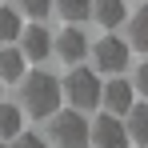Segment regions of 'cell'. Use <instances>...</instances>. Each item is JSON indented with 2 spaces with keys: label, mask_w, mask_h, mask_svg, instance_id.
Instances as JSON below:
<instances>
[{
  "label": "cell",
  "mask_w": 148,
  "mask_h": 148,
  "mask_svg": "<svg viewBox=\"0 0 148 148\" xmlns=\"http://www.w3.org/2000/svg\"><path fill=\"white\" fill-rule=\"evenodd\" d=\"M20 112H28V116H36V120H48L52 112L60 108V80L52 72H24L20 80Z\"/></svg>",
  "instance_id": "6da1fadb"
},
{
  "label": "cell",
  "mask_w": 148,
  "mask_h": 148,
  "mask_svg": "<svg viewBox=\"0 0 148 148\" xmlns=\"http://www.w3.org/2000/svg\"><path fill=\"white\" fill-rule=\"evenodd\" d=\"M60 96L72 104L76 112H88L100 104V72L96 68H80V64H68V76L60 80Z\"/></svg>",
  "instance_id": "7a4b0ae2"
},
{
  "label": "cell",
  "mask_w": 148,
  "mask_h": 148,
  "mask_svg": "<svg viewBox=\"0 0 148 148\" xmlns=\"http://www.w3.org/2000/svg\"><path fill=\"white\" fill-rule=\"evenodd\" d=\"M48 144L56 148H88V120L76 108H56L48 116Z\"/></svg>",
  "instance_id": "3957f363"
},
{
  "label": "cell",
  "mask_w": 148,
  "mask_h": 148,
  "mask_svg": "<svg viewBox=\"0 0 148 148\" xmlns=\"http://www.w3.org/2000/svg\"><path fill=\"white\" fill-rule=\"evenodd\" d=\"M88 56H92V64L96 68H104V72H124L128 68V56H132V48H128V40H120V36H100L96 44H88Z\"/></svg>",
  "instance_id": "277c9868"
},
{
  "label": "cell",
  "mask_w": 148,
  "mask_h": 148,
  "mask_svg": "<svg viewBox=\"0 0 148 148\" xmlns=\"http://www.w3.org/2000/svg\"><path fill=\"white\" fill-rule=\"evenodd\" d=\"M88 144L92 148H128V132H124V120L112 116V112H100L96 120L88 124Z\"/></svg>",
  "instance_id": "5b68a950"
},
{
  "label": "cell",
  "mask_w": 148,
  "mask_h": 148,
  "mask_svg": "<svg viewBox=\"0 0 148 148\" xmlns=\"http://www.w3.org/2000/svg\"><path fill=\"white\" fill-rule=\"evenodd\" d=\"M20 52H24L28 64H40V60H48L52 56V32L44 28V20H32L28 28H20Z\"/></svg>",
  "instance_id": "8992f818"
},
{
  "label": "cell",
  "mask_w": 148,
  "mask_h": 148,
  "mask_svg": "<svg viewBox=\"0 0 148 148\" xmlns=\"http://www.w3.org/2000/svg\"><path fill=\"white\" fill-rule=\"evenodd\" d=\"M100 104H104V112H112V116H124L132 104H136V92H132V80H124L116 72V80H108V84H100Z\"/></svg>",
  "instance_id": "52a82bcc"
},
{
  "label": "cell",
  "mask_w": 148,
  "mask_h": 148,
  "mask_svg": "<svg viewBox=\"0 0 148 148\" xmlns=\"http://www.w3.org/2000/svg\"><path fill=\"white\" fill-rule=\"evenodd\" d=\"M52 52L64 60V64H80L88 56V36L80 32V24H68L60 36H52Z\"/></svg>",
  "instance_id": "ba28073f"
},
{
  "label": "cell",
  "mask_w": 148,
  "mask_h": 148,
  "mask_svg": "<svg viewBox=\"0 0 148 148\" xmlns=\"http://www.w3.org/2000/svg\"><path fill=\"white\" fill-rule=\"evenodd\" d=\"M100 28H120L124 16H128V8H124V0H92V12H88Z\"/></svg>",
  "instance_id": "9c48e42d"
},
{
  "label": "cell",
  "mask_w": 148,
  "mask_h": 148,
  "mask_svg": "<svg viewBox=\"0 0 148 148\" xmlns=\"http://www.w3.org/2000/svg\"><path fill=\"white\" fill-rule=\"evenodd\" d=\"M120 120H124L128 140H136L140 148H148V104H132V108L124 112Z\"/></svg>",
  "instance_id": "30bf717a"
},
{
  "label": "cell",
  "mask_w": 148,
  "mask_h": 148,
  "mask_svg": "<svg viewBox=\"0 0 148 148\" xmlns=\"http://www.w3.org/2000/svg\"><path fill=\"white\" fill-rule=\"evenodd\" d=\"M128 24V48L148 52V8H136V16H124Z\"/></svg>",
  "instance_id": "8fae6325"
},
{
  "label": "cell",
  "mask_w": 148,
  "mask_h": 148,
  "mask_svg": "<svg viewBox=\"0 0 148 148\" xmlns=\"http://www.w3.org/2000/svg\"><path fill=\"white\" fill-rule=\"evenodd\" d=\"M24 52L20 48H8V44H4V48H0V80H8V84H16V80H20V76H24Z\"/></svg>",
  "instance_id": "7c38bea8"
},
{
  "label": "cell",
  "mask_w": 148,
  "mask_h": 148,
  "mask_svg": "<svg viewBox=\"0 0 148 148\" xmlns=\"http://www.w3.org/2000/svg\"><path fill=\"white\" fill-rule=\"evenodd\" d=\"M52 12H60L64 24H84L92 12V0H52Z\"/></svg>",
  "instance_id": "4fadbf2b"
},
{
  "label": "cell",
  "mask_w": 148,
  "mask_h": 148,
  "mask_svg": "<svg viewBox=\"0 0 148 148\" xmlns=\"http://www.w3.org/2000/svg\"><path fill=\"white\" fill-rule=\"evenodd\" d=\"M20 128H24V112H20V104L0 100V140H12Z\"/></svg>",
  "instance_id": "5bb4252c"
},
{
  "label": "cell",
  "mask_w": 148,
  "mask_h": 148,
  "mask_svg": "<svg viewBox=\"0 0 148 148\" xmlns=\"http://www.w3.org/2000/svg\"><path fill=\"white\" fill-rule=\"evenodd\" d=\"M20 28H24V16L4 4V8H0V44H12V40L20 36Z\"/></svg>",
  "instance_id": "9a60e30c"
},
{
  "label": "cell",
  "mask_w": 148,
  "mask_h": 148,
  "mask_svg": "<svg viewBox=\"0 0 148 148\" xmlns=\"http://www.w3.org/2000/svg\"><path fill=\"white\" fill-rule=\"evenodd\" d=\"M16 12L28 16V20H44L52 12V0H16Z\"/></svg>",
  "instance_id": "2e32d148"
},
{
  "label": "cell",
  "mask_w": 148,
  "mask_h": 148,
  "mask_svg": "<svg viewBox=\"0 0 148 148\" xmlns=\"http://www.w3.org/2000/svg\"><path fill=\"white\" fill-rule=\"evenodd\" d=\"M8 148H48V140L36 136V132H24V128H20V132L8 140Z\"/></svg>",
  "instance_id": "e0dca14e"
},
{
  "label": "cell",
  "mask_w": 148,
  "mask_h": 148,
  "mask_svg": "<svg viewBox=\"0 0 148 148\" xmlns=\"http://www.w3.org/2000/svg\"><path fill=\"white\" fill-rule=\"evenodd\" d=\"M132 92H140V96L148 100V60L136 68V84H132Z\"/></svg>",
  "instance_id": "ac0fdd59"
},
{
  "label": "cell",
  "mask_w": 148,
  "mask_h": 148,
  "mask_svg": "<svg viewBox=\"0 0 148 148\" xmlns=\"http://www.w3.org/2000/svg\"><path fill=\"white\" fill-rule=\"evenodd\" d=\"M0 148H8V140H0Z\"/></svg>",
  "instance_id": "d6986e66"
},
{
  "label": "cell",
  "mask_w": 148,
  "mask_h": 148,
  "mask_svg": "<svg viewBox=\"0 0 148 148\" xmlns=\"http://www.w3.org/2000/svg\"><path fill=\"white\" fill-rule=\"evenodd\" d=\"M0 92H4V80H0Z\"/></svg>",
  "instance_id": "ffe728a7"
}]
</instances>
